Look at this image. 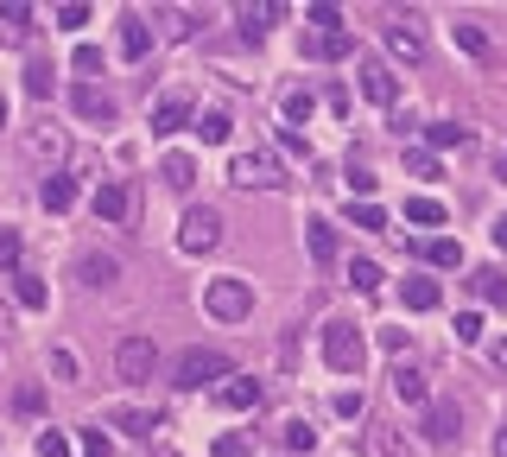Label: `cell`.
<instances>
[{
    "instance_id": "1",
    "label": "cell",
    "mask_w": 507,
    "mask_h": 457,
    "mask_svg": "<svg viewBox=\"0 0 507 457\" xmlns=\"http://www.w3.org/2000/svg\"><path fill=\"white\" fill-rule=\"evenodd\" d=\"M324 362H330L336 375H362L368 343H362V330H356L349 317H330V324H324Z\"/></svg>"
},
{
    "instance_id": "2",
    "label": "cell",
    "mask_w": 507,
    "mask_h": 457,
    "mask_svg": "<svg viewBox=\"0 0 507 457\" xmlns=\"http://www.w3.org/2000/svg\"><path fill=\"white\" fill-rule=\"evenodd\" d=\"M203 311L222 317V324H242V317H254V286L248 280H235V274H222V280L203 286Z\"/></svg>"
},
{
    "instance_id": "3",
    "label": "cell",
    "mask_w": 507,
    "mask_h": 457,
    "mask_svg": "<svg viewBox=\"0 0 507 457\" xmlns=\"http://www.w3.org/2000/svg\"><path fill=\"white\" fill-rule=\"evenodd\" d=\"M216 242H222V210H210V203L184 210V223H178V248H184V254H210Z\"/></svg>"
},
{
    "instance_id": "4",
    "label": "cell",
    "mask_w": 507,
    "mask_h": 457,
    "mask_svg": "<svg viewBox=\"0 0 507 457\" xmlns=\"http://www.w3.org/2000/svg\"><path fill=\"white\" fill-rule=\"evenodd\" d=\"M235 362L222 349H184L178 356V388H210V381H229Z\"/></svg>"
},
{
    "instance_id": "5",
    "label": "cell",
    "mask_w": 507,
    "mask_h": 457,
    "mask_svg": "<svg viewBox=\"0 0 507 457\" xmlns=\"http://www.w3.org/2000/svg\"><path fill=\"white\" fill-rule=\"evenodd\" d=\"M229 184H242V191H273V184H285V178H279V165H273L266 152H235V159H229Z\"/></svg>"
},
{
    "instance_id": "6",
    "label": "cell",
    "mask_w": 507,
    "mask_h": 457,
    "mask_svg": "<svg viewBox=\"0 0 507 457\" xmlns=\"http://www.w3.org/2000/svg\"><path fill=\"white\" fill-rule=\"evenodd\" d=\"M152 362H159V343H152V337H121V343H115V375H121V381H146Z\"/></svg>"
},
{
    "instance_id": "7",
    "label": "cell",
    "mask_w": 507,
    "mask_h": 457,
    "mask_svg": "<svg viewBox=\"0 0 507 457\" xmlns=\"http://www.w3.org/2000/svg\"><path fill=\"white\" fill-rule=\"evenodd\" d=\"M387 51L406 57V64L425 57V26H419V13H393V19H387Z\"/></svg>"
},
{
    "instance_id": "8",
    "label": "cell",
    "mask_w": 507,
    "mask_h": 457,
    "mask_svg": "<svg viewBox=\"0 0 507 457\" xmlns=\"http://www.w3.org/2000/svg\"><path fill=\"white\" fill-rule=\"evenodd\" d=\"M419 432H425L431 445H457V439H463V413H457V400H431Z\"/></svg>"
},
{
    "instance_id": "9",
    "label": "cell",
    "mask_w": 507,
    "mask_h": 457,
    "mask_svg": "<svg viewBox=\"0 0 507 457\" xmlns=\"http://www.w3.org/2000/svg\"><path fill=\"white\" fill-rule=\"evenodd\" d=\"M70 109H77L83 121H96V128H109V121L121 115V109H115V96H109V89H96V83H77V89H70Z\"/></svg>"
},
{
    "instance_id": "10",
    "label": "cell",
    "mask_w": 507,
    "mask_h": 457,
    "mask_svg": "<svg viewBox=\"0 0 507 457\" xmlns=\"http://www.w3.org/2000/svg\"><path fill=\"white\" fill-rule=\"evenodd\" d=\"M362 96H368L375 109H393V102H399V77H393L380 57H368V64H362Z\"/></svg>"
},
{
    "instance_id": "11",
    "label": "cell",
    "mask_w": 507,
    "mask_h": 457,
    "mask_svg": "<svg viewBox=\"0 0 507 457\" xmlns=\"http://www.w3.org/2000/svg\"><path fill=\"white\" fill-rule=\"evenodd\" d=\"M96 216H102V223H127V216H133V191H127L121 178H102V184H96Z\"/></svg>"
},
{
    "instance_id": "12",
    "label": "cell",
    "mask_w": 507,
    "mask_h": 457,
    "mask_svg": "<svg viewBox=\"0 0 507 457\" xmlns=\"http://www.w3.org/2000/svg\"><path fill=\"white\" fill-rule=\"evenodd\" d=\"M191 121H197L191 96H159V102H152V134H178V128H191Z\"/></svg>"
},
{
    "instance_id": "13",
    "label": "cell",
    "mask_w": 507,
    "mask_h": 457,
    "mask_svg": "<svg viewBox=\"0 0 507 457\" xmlns=\"http://www.w3.org/2000/svg\"><path fill=\"white\" fill-rule=\"evenodd\" d=\"M109 426H121L133 439H152V432H165V413H146V407H115L109 413Z\"/></svg>"
},
{
    "instance_id": "14",
    "label": "cell",
    "mask_w": 507,
    "mask_h": 457,
    "mask_svg": "<svg viewBox=\"0 0 507 457\" xmlns=\"http://www.w3.org/2000/svg\"><path fill=\"white\" fill-rule=\"evenodd\" d=\"M216 400H222L229 413H254V407H260V381H248V375H229V381L216 388Z\"/></svg>"
},
{
    "instance_id": "15",
    "label": "cell",
    "mask_w": 507,
    "mask_h": 457,
    "mask_svg": "<svg viewBox=\"0 0 507 457\" xmlns=\"http://www.w3.org/2000/svg\"><path fill=\"white\" fill-rule=\"evenodd\" d=\"M77 280L102 293V286H115V280H121V261H115V254H83V261H77Z\"/></svg>"
},
{
    "instance_id": "16",
    "label": "cell",
    "mask_w": 507,
    "mask_h": 457,
    "mask_svg": "<svg viewBox=\"0 0 507 457\" xmlns=\"http://www.w3.org/2000/svg\"><path fill=\"white\" fill-rule=\"evenodd\" d=\"M399 305H406V311H438V305H444V286L412 274V280H399Z\"/></svg>"
},
{
    "instance_id": "17",
    "label": "cell",
    "mask_w": 507,
    "mask_h": 457,
    "mask_svg": "<svg viewBox=\"0 0 507 457\" xmlns=\"http://www.w3.org/2000/svg\"><path fill=\"white\" fill-rule=\"evenodd\" d=\"M38 203H45L51 216H57V210H70V203H77V178H70V171H51V178L38 184Z\"/></svg>"
},
{
    "instance_id": "18",
    "label": "cell",
    "mask_w": 507,
    "mask_h": 457,
    "mask_svg": "<svg viewBox=\"0 0 507 457\" xmlns=\"http://www.w3.org/2000/svg\"><path fill=\"white\" fill-rule=\"evenodd\" d=\"M393 394H399L406 407H431V388H425V375H419L412 362H399V369H393Z\"/></svg>"
},
{
    "instance_id": "19",
    "label": "cell",
    "mask_w": 507,
    "mask_h": 457,
    "mask_svg": "<svg viewBox=\"0 0 507 457\" xmlns=\"http://www.w3.org/2000/svg\"><path fill=\"white\" fill-rule=\"evenodd\" d=\"M146 51H152V26H146L140 13H121V57H133V64H140Z\"/></svg>"
},
{
    "instance_id": "20",
    "label": "cell",
    "mask_w": 507,
    "mask_h": 457,
    "mask_svg": "<svg viewBox=\"0 0 507 457\" xmlns=\"http://www.w3.org/2000/svg\"><path fill=\"white\" fill-rule=\"evenodd\" d=\"M0 38H6V45H26V38H32V6L6 0V6H0Z\"/></svg>"
},
{
    "instance_id": "21",
    "label": "cell",
    "mask_w": 507,
    "mask_h": 457,
    "mask_svg": "<svg viewBox=\"0 0 507 457\" xmlns=\"http://www.w3.org/2000/svg\"><path fill=\"white\" fill-rule=\"evenodd\" d=\"M13 299L26 305V311H45V305H51V293H45V280H38V274L13 267Z\"/></svg>"
},
{
    "instance_id": "22",
    "label": "cell",
    "mask_w": 507,
    "mask_h": 457,
    "mask_svg": "<svg viewBox=\"0 0 507 457\" xmlns=\"http://www.w3.org/2000/svg\"><path fill=\"white\" fill-rule=\"evenodd\" d=\"M235 19H242V32H248V38H260L273 19H285V6H279V0H260V6H242Z\"/></svg>"
},
{
    "instance_id": "23",
    "label": "cell",
    "mask_w": 507,
    "mask_h": 457,
    "mask_svg": "<svg viewBox=\"0 0 507 457\" xmlns=\"http://www.w3.org/2000/svg\"><path fill=\"white\" fill-rule=\"evenodd\" d=\"M349 51H356L349 32H317V38H305V57H349Z\"/></svg>"
},
{
    "instance_id": "24",
    "label": "cell",
    "mask_w": 507,
    "mask_h": 457,
    "mask_svg": "<svg viewBox=\"0 0 507 457\" xmlns=\"http://www.w3.org/2000/svg\"><path fill=\"white\" fill-rule=\"evenodd\" d=\"M305 242H311V261H317V267L336 261V229H330V223H305Z\"/></svg>"
},
{
    "instance_id": "25",
    "label": "cell",
    "mask_w": 507,
    "mask_h": 457,
    "mask_svg": "<svg viewBox=\"0 0 507 457\" xmlns=\"http://www.w3.org/2000/svg\"><path fill=\"white\" fill-rule=\"evenodd\" d=\"M450 32H457V45H463V51H470V57H495V45H489V32H482V26H476V19H457V26H450Z\"/></svg>"
},
{
    "instance_id": "26",
    "label": "cell",
    "mask_w": 507,
    "mask_h": 457,
    "mask_svg": "<svg viewBox=\"0 0 507 457\" xmlns=\"http://www.w3.org/2000/svg\"><path fill=\"white\" fill-rule=\"evenodd\" d=\"M191 128H197V134H203V147H222V140H229V134H235V121H229V115H222V109H210V115H197V121H191Z\"/></svg>"
},
{
    "instance_id": "27",
    "label": "cell",
    "mask_w": 507,
    "mask_h": 457,
    "mask_svg": "<svg viewBox=\"0 0 507 457\" xmlns=\"http://www.w3.org/2000/svg\"><path fill=\"white\" fill-rule=\"evenodd\" d=\"M159 178H165V184H171V191H191V184H197V165H191V159H184V152H171V159H165V165H159Z\"/></svg>"
},
{
    "instance_id": "28",
    "label": "cell",
    "mask_w": 507,
    "mask_h": 457,
    "mask_svg": "<svg viewBox=\"0 0 507 457\" xmlns=\"http://www.w3.org/2000/svg\"><path fill=\"white\" fill-rule=\"evenodd\" d=\"M450 210L438 203V197H406V223H425V229H438Z\"/></svg>"
},
{
    "instance_id": "29",
    "label": "cell",
    "mask_w": 507,
    "mask_h": 457,
    "mask_svg": "<svg viewBox=\"0 0 507 457\" xmlns=\"http://www.w3.org/2000/svg\"><path fill=\"white\" fill-rule=\"evenodd\" d=\"M425 140H431V152H450V147H463V140H470V128H457V121H431V128H425Z\"/></svg>"
},
{
    "instance_id": "30",
    "label": "cell",
    "mask_w": 507,
    "mask_h": 457,
    "mask_svg": "<svg viewBox=\"0 0 507 457\" xmlns=\"http://www.w3.org/2000/svg\"><path fill=\"white\" fill-rule=\"evenodd\" d=\"M425 261H431V267H463V242L438 235V242H425Z\"/></svg>"
},
{
    "instance_id": "31",
    "label": "cell",
    "mask_w": 507,
    "mask_h": 457,
    "mask_svg": "<svg viewBox=\"0 0 507 457\" xmlns=\"http://www.w3.org/2000/svg\"><path fill=\"white\" fill-rule=\"evenodd\" d=\"M476 293H482L489 305H502V311H507V274H495V267H482V274H476Z\"/></svg>"
},
{
    "instance_id": "32",
    "label": "cell",
    "mask_w": 507,
    "mask_h": 457,
    "mask_svg": "<svg viewBox=\"0 0 507 457\" xmlns=\"http://www.w3.org/2000/svg\"><path fill=\"white\" fill-rule=\"evenodd\" d=\"M26 96H38V102L51 96V64H45V57H32V64H26Z\"/></svg>"
},
{
    "instance_id": "33",
    "label": "cell",
    "mask_w": 507,
    "mask_h": 457,
    "mask_svg": "<svg viewBox=\"0 0 507 457\" xmlns=\"http://www.w3.org/2000/svg\"><path fill=\"white\" fill-rule=\"evenodd\" d=\"M349 286L356 293H380V267L375 261H349Z\"/></svg>"
},
{
    "instance_id": "34",
    "label": "cell",
    "mask_w": 507,
    "mask_h": 457,
    "mask_svg": "<svg viewBox=\"0 0 507 457\" xmlns=\"http://www.w3.org/2000/svg\"><path fill=\"white\" fill-rule=\"evenodd\" d=\"M311 445H317L311 420H285V452H311Z\"/></svg>"
},
{
    "instance_id": "35",
    "label": "cell",
    "mask_w": 507,
    "mask_h": 457,
    "mask_svg": "<svg viewBox=\"0 0 507 457\" xmlns=\"http://www.w3.org/2000/svg\"><path fill=\"white\" fill-rule=\"evenodd\" d=\"M406 171H419V178H438V152H431V147H406Z\"/></svg>"
},
{
    "instance_id": "36",
    "label": "cell",
    "mask_w": 507,
    "mask_h": 457,
    "mask_svg": "<svg viewBox=\"0 0 507 457\" xmlns=\"http://www.w3.org/2000/svg\"><path fill=\"white\" fill-rule=\"evenodd\" d=\"M349 223L356 229H387V210L380 203H349Z\"/></svg>"
},
{
    "instance_id": "37",
    "label": "cell",
    "mask_w": 507,
    "mask_h": 457,
    "mask_svg": "<svg viewBox=\"0 0 507 457\" xmlns=\"http://www.w3.org/2000/svg\"><path fill=\"white\" fill-rule=\"evenodd\" d=\"M32 152H38V159H64V134H57V128L32 134Z\"/></svg>"
},
{
    "instance_id": "38",
    "label": "cell",
    "mask_w": 507,
    "mask_h": 457,
    "mask_svg": "<svg viewBox=\"0 0 507 457\" xmlns=\"http://www.w3.org/2000/svg\"><path fill=\"white\" fill-rule=\"evenodd\" d=\"M457 343H482V311H457Z\"/></svg>"
},
{
    "instance_id": "39",
    "label": "cell",
    "mask_w": 507,
    "mask_h": 457,
    "mask_svg": "<svg viewBox=\"0 0 507 457\" xmlns=\"http://www.w3.org/2000/svg\"><path fill=\"white\" fill-rule=\"evenodd\" d=\"M336 413H343V420H362V413H368L362 388H343V394H336Z\"/></svg>"
},
{
    "instance_id": "40",
    "label": "cell",
    "mask_w": 507,
    "mask_h": 457,
    "mask_svg": "<svg viewBox=\"0 0 507 457\" xmlns=\"http://www.w3.org/2000/svg\"><path fill=\"white\" fill-rule=\"evenodd\" d=\"M38 457H70V439L45 426V432H38Z\"/></svg>"
},
{
    "instance_id": "41",
    "label": "cell",
    "mask_w": 507,
    "mask_h": 457,
    "mask_svg": "<svg viewBox=\"0 0 507 457\" xmlns=\"http://www.w3.org/2000/svg\"><path fill=\"white\" fill-rule=\"evenodd\" d=\"M51 19H57V26H64V32H77V26H89V6H77V0H70V6H57V13H51Z\"/></svg>"
},
{
    "instance_id": "42",
    "label": "cell",
    "mask_w": 507,
    "mask_h": 457,
    "mask_svg": "<svg viewBox=\"0 0 507 457\" xmlns=\"http://www.w3.org/2000/svg\"><path fill=\"white\" fill-rule=\"evenodd\" d=\"M70 64H77V77H96V70H102V51H96V45H77Z\"/></svg>"
},
{
    "instance_id": "43",
    "label": "cell",
    "mask_w": 507,
    "mask_h": 457,
    "mask_svg": "<svg viewBox=\"0 0 507 457\" xmlns=\"http://www.w3.org/2000/svg\"><path fill=\"white\" fill-rule=\"evenodd\" d=\"M311 109H317V102H311L305 89H292V96H285V121H311Z\"/></svg>"
},
{
    "instance_id": "44",
    "label": "cell",
    "mask_w": 507,
    "mask_h": 457,
    "mask_svg": "<svg viewBox=\"0 0 507 457\" xmlns=\"http://www.w3.org/2000/svg\"><path fill=\"white\" fill-rule=\"evenodd\" d=\"M375 457H412V452H406V445H399L387 426H375Z\"/></svg>"
},
{
    "instance_id": "45",
    "label": "cell",
    "mask_w": 507,
    "mask_h": 457,
    "mask_svg": "<svg viewBox=\"0 0 507 457\" xmlns=\"http://www.w3.org/2000/svg\"><path fill=\"white\" fill-rule=\"evenodd\" d=\"M305 19H311V26H324V32H343V13H336V6H311Z\"/></svg>"
},
{
    "instance_id": "46",
    "label": "cell",
    "mask_w": 507,
    "mask_h": 457,
    "mask_svg": "<svg viewBox=\"0 0 507 457\" xmlns=\"http://www.w3.org/2000/svg\"><path fill=\"white\" fill-rule=\"evenodd\" d=\"M368 191H375V178H368V171H362V165H349V203H356V197H362V203H368Z\"/></svg>"
},
{
    "instance_id": "47",
    "label": "cell",
    "mask_w": 507,
    "mask_h": 457,
    "mask_svg": "<svg viewBox=\"0 0 507 457\" xmlns=\"http://www.w3.org/2000/svg\"><path fill=\"white\" fill-rule=\"evenodd\" d=\"M51 375H57V381H77V356H70V349H51Z\"/></svg>"
},
{
    "instance_id": "48",
    "label": "cell",
    "mask_w": 507,
    "mask_h": 457,
    "mask_svg": "<svg viewBox=\"0 0 507 457\" xmlns=\"http://www.w3.org/2000/svg\"><path fill=\"white\" fill-rule=\"evenodd\" d=\"M19 261V229H0V267Z\"/></svg>"
},
{
    "instance_id": "49",
    "label": "cell",
    "mask_w": 507,
    "mask_h": 457,
    "mask_svg": "<svg viewBox=\"0 0 507 457\" xmlns=\"http://www.w3.org/2000/svg\"><path fill=\"white\" fill-rule=\"evenodd\" d=\"M83 452H89V457H109V439H102V432H83Z\"/></svg>"
},
{
    "instance_id": "50",
    "label": "cell",
    "mask_w": 507,
    "mask_h": 457,
    "mask_svg": "<svg viewBox=\"0 0 507 457\" xmlns=\"http://www.w3.org/2000/svg\"><path fill=\"white\" fill-rule=\"evenodd\" d=\"M489 356H495V369H502V375H507V337H502V343H495V349H489Z\"/></svg>"
},
{
    "instance_id": "51",
    "label": "cell",
    "mask_w": 507,
    "mask_h": 457,
    "mask_svg": "<svg viewBox=\"0 0 507 457\" xmlns=\"http://www.w3.org/2000/svg\"><path fill=\"white\" fill-rule=\"evenodd\" d=\"M495 457H507V420H502V432H495Z\"/></svg>"
},
{
    "instance_id": "52",
    "label": "cell",
    "mask_w": 507,
    "mask_h": 457,
    "mask_svg": "<svg viewBox=\"0 0 507 457\" xmlns=\"http://www.w3.org/2000/svg\"><path fill=\"white\" fill-rule=\"evenodd\" d=\"M495 242H502V248H507V216H502V223H495Z\"/></svg>"
},
{
    "instance_id": "53",
    "label": "cell",
    "mask_w": 507,
    "mask_h": 457,
    "mask_svg": "<svg viewBox=\"0 0 507 457\" xmlns=\"http://www.w3.org/2000/svg\"><path fill=\"white\" fill-rule=\"evenodd\" d=\"M6 324H13V311H6V299H0V330H6Z\"/></svg>"
},
{
    "instance_id": "54",
    "label": "cell",
    "mask_w": 507,
    "mask_h": 457,
    "mask_svg": "<svg viewBox=\"0 0 507 457\" xmlns=\"http://www.w3.org/2000/svg\"><path fill=\"white\" fill-rule=\"evenodd\" d=\"M495 171H502V178H507V147H502V159H495Z\"/></svg>"
},
{
    "instance_id": "55",
    "label": "cell",
    "mask_w": 507,
    "mask_h": 457,
    "mask_svg": "<svg viewBox=\"0 0 507 457\" xmlns=\"http://www.w3.org/2000/svg\"><path fill=\"white\" fill-rule=\"evenodd\" d=\"M0 128H6V96H0Z\"/></svg>"
}]
</instances>
